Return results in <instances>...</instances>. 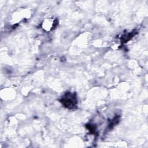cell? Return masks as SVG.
I'll return each mask as SVG.
<instances>
[{"mask_svg": "<svg viewBox=\"0 0 148 148\" xmlns=\"http://www.w3.org/2000/svg\"><path fill=\"white\" fill-rule=\"evenodd\" d=\"M62 102L64 103V105H65L66 107L71 108L75 105L76 101L75 100V97L72 94L69 93V96L66 97L64 99H63Z\"/></svg>", "mask_w": 148, "mask_h": 148, "instance_id": "obj_1", "label": "cell"}]
</instances>
